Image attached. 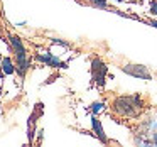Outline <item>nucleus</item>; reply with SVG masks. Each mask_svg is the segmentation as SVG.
Listing matches in <instances>:
<instances>
[{"mask_svg": "<svg viewBox=\"0 0 157 147\" xmlns=\"http://www.w3.org/2000/svg\"><path fill=\"white\" fill-rule=\"evenodd\" d=\"M140 106V102L139 98H130V96H123V98H118L115 102V108L117 112L120 113H125V115H133V113H137V110H139Z\"/></svg>", "mask_w": 157, "mask_h": 147, "instance_id": "f257e3e1", "label": "nucleus"}, {"mask_svg": "<svg viewBox=\"0 0 157 147\" xmlns=\"http://www.w3.org/2000/svg\"><path fill=\"white\" fill-rule=\"evenodd\" d=\"M91 71H93V79L96 81V85H100V86L105 85L106 66L103 64L100 59H93V63H91Z\"/></svg>", "mask_w": 157, "mask_h": 147, "instance_id": "f03ea898", "label": "nucleus"}, {"mask_svg": "<svg viewBox=\"0 0 157 147\" xmlns=\"http://www.w3.org/2000/svg\"><path fill=\"white\" fill-rule=\"evenodd\" d=\"M2 69H4V75H12L14 73V64H12V61L9 58H4L2 59Z\"/></svg>", "mask_w": 157, "mask_h": 147, "instance_id": "0eeeda50", "label": "nucleus"}, {"mask_svg": "<svg viewBox=\"0 0 157 147\" xmlns=\"http://www.w3.org/2000/svg\"><path fill=\"white\" fill-rule=\"evenodd\" d=\"M41 61H44V63H48L49 66H58V68H63V63L59 61V59H56V58H52L51 54H46V56H41Z\"/></svg>", "mask_w": 157, "mask_h": 147, "instance_id": "423d86ee", "label": "nucleus"}, {"mask_svg": "<svg viewBox=\"0 0 157 147\" xmlns=\"http://www.w3.org/2000/svg\"><path fill=\"white\" fill-rule=\"evenodd\" d=\"M103 108V103H95V105H93V112H100V110Z\"/></svg>", "mask_w": 157, "mask_h": 147, "instance_id": "1a4fd4ad", "label": "nucleus"}, {"mask_svg": "<svg viewBox=\"0 0 157 147\" xmlns=\"http://www.w3.org/2000/svg\"><path fill=\"white\" fill-rule=\"evenodd\" d=\"M95 5H98V7H106V2L105 0H91Z\"/></svg>", "mask_w": 157, "mask_h": 147, "instance_id": "6e6552de", "label": "nucleus"}, {"mask_svg": "<svg viewBox=\"0 0 157 147\" xmlns=\"http://www.w3.org/2000/svg\"><path fill=\"white\" fill-rule=\"evenodd\" d=\"M91 125H93V129H95L96 135L100 137V140H101V142H106V137H105V133H103V129H101V123H100V120H98V118H93V120H91Z\"/></svg>", "mask_w": 157, "mask_h": 147, "instance_id": "39448f33", "label": "nucleus"}, {"mask_svg": "<svg viewBox=\"0 0 157 147\" xmlns=\"http://www.w3.org/2000/svg\"><path fill=\"white\" fill-rule=\"evenodd\" d=\"M0 61H2V59H0Z\"/></svg>", "mask_w": 157, "mask_h": 147, "instance_id": "9b49d317", "label": "nucleus"}, {"mask_svg": "<svg viewBox=\"0 0 157 147\" xmlns=\"http://www.w3.org/2000/svg\"><path fill=\"white\" fill-rule=\"evenodd\" d=\"M150 24H152V25H154V27H155V29H157V21H152V22H150Z\"/></svg>", "mask_w": 157, "mask_h": 147, "instance_id": "9d476101", "label": "nucleus"}, {"mask_svg": "<svg viewBox=\"0 0 157 147\" xmlns=\"http://www.w3.org/2000/svg\"><path fill=\"white\" fill-rule=\"evenodd\" d=\"M123 71L127 75H132L135 78L140 79H150V73L147 71L145 66H140V64H128V66H123Z\"/></svg>", "mask_w": 157, "mask_h": 147, "instance_id": "7ed1b4c3", "label": "nucleus"}, {"mask_svg": "<svg viewBox=\"0 0 157 147\" xmlns=\"http://www.w3.org/2000/svg\"><path fill=\"white\" fill-rule=\"evenodd\" d=\"M10 44L14 46V49L17 51V56H24L25 54V49H24V46H22V42H21V39H19V37L10 36Z\"/></svg>", "mask_w": 157, "mask_h": 147, "instance_id": "20e7f679", "label": "nucleus"}]
</instances>
